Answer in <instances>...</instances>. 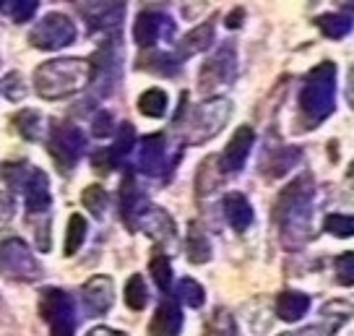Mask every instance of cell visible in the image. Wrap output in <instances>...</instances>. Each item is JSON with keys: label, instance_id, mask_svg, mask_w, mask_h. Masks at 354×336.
Returning a JSON list of instances; mask_svg holds the SVG:
<instances>
[{"label": "cell", "instance_id": "15", "mask_svg": "<svg viewBox=\"0 0 354 336\" xmlns=\"http://www.w3.org/2000/svg\"><path fill=\"white\" fill-rule=\"evenodd\" d=\"M149 209V201H146V196L141 193V188L136 185V178H133V172L125 175L120 185V216L125 227L136 232V227H138V219L144 216V212Z\"/></svg>", "mask_w": 354, "mask_h": 336}, {"label": "cell", "instance_id": "24", "mask_svg": "<svg viewBox=\"0 0 354 336\" xmlns=\"http://www.w3.org/2000/svg\"><path fill=\"white\" fill-rule=\"evenodd\" d=\"M318 29L331 39H342L352 32V13H323L315 19Z\"/></svg>", "mask_w": 354, "mask_h": 336}, {"label": "cell", "instance_id": "44", "mask_svg": "<svg viewBox=\"0 0 354 336\" xmlns=\"http://www.w3.org/2000/svg\"><path fill=\"white\" fill-rule=\"evenodd\" d=\"M13 209H16V203H13V196H11V193H6V191H0V222L11 219Z\"/></svg>", "mask_w": 354, "mask_h": 336}, {"label": "cell", "instance_id": "7", "mask_svg": "<svg viewBox=\"0 0 354 336\" xmlns=\"http://www.w3.org/2000/svg\"><path fill=\"white\" fill-rule=\"evenodd\" d=\"M237 76V53L232 42L224 45L201 66L198 71V91L203 94H216L224 86H230Z\"/></svg>", "mask_w": 354, "mask_h": 336}, {"label": "cell", "instance_id": "6", "mask_svg": "<svg viewBox=\"0 0 354 336\" xmlns=\"http://www.w3.org/2000/svg\"><path fill=\"white\" fill-rule=\"evenodd\" d=\"M39 313L50 326V336L76 334V305L68 292L57 287H47L39 295Z\"/></svg>", "mask_w": 354, "mask_h": 336}, {"label": "cell", "instance_id": "27", "mask_svg": "<svg viewBox=\"0 0 354 336\" xmlns=\"http://www.w3.org/2000/svg\"><path fill=\"white\" fill-rule=\"evenodd\" d=\"M32 172H34V167H29L26 162H6V165L0 167V178H3V183H6L11 191H24L29 178H32Z\"/></svg>", "mask_w": 354, "mask_h": 336}, {"label": "cell", "instance_id": "33", "mask_svg": "<svg viewBox=\"0 0 354 336\" xmlns=\"http://www.w3.org/2000/svg\"><path fill=\"white\" fill-rule=\"evenodd\" d=\"M177 297H180V303H185L188 308H203L206 303V290L201 287L196 279H190V277H183V279L177 281Z\"/></svg>", "mask_w": 354, "mask_h": 336}, {"label": "cell", "instance_id": "11", "mask_svg": "<svg viewBox=\"0 0 354 336\" xmlns=\"http://www.w3.org/2000/svg\"><path fill=\"white\" fill-rule=\"evenodd\" d=\"M81 303H84V313L88 318H100L112 308L115 303V281L107 274L91 277V279L81 287Z\"/></svg>", "mask_w": 354, "mask_h": 336}, {"label": "cell", "instance_id": "20", "mask_svg": "<svg viewBox=\"0 0 354 336\" xmlns=\"http://www.w3.org/2000/svg\"><path fill=\"white\" fill-rule=\"evenodd\" d=\"M221 206H224V216L234 232H245L253 224V206L243 193H227Z\"/></svg>", "mask_w": 354, "mask_h": 336}, {"label": "cell", "instance_id": "38", "mask_svg": "<svg viewBox=\"0 0 354 336\" xmlns=\"http://www.w3.org/2000/svg\"><path fill=\"white\" fill-rule=\"evenodd\" d=\"M81 201H84V206H86L94 216H102V214L107 212V201H110V198H107V193H104L102 185H88V188H84Z\"/></svg>", "mask_w": 354, "mask_h": 336}, {"label": "cell", "instance_id": "35", "mask_svg": "<svg viewBox=\"0 0 354 336\" xmlns=\"http://www.w3.org/2000/svg\"><path fill=\"white\" fill-rule=\"evenodd\" d=\"M125 305L131 308V310H144L146 305H149V290H146V281L144 277H138V274H133L128 284H125Z\"/></svg>", "mask_w": 354, "mask_h": 336}, {"label": "cell", "instance_id": "5", "mask_svg": "<svg viewBox=\"0 0 354 336\" xmlns=\"http://www.w3.org/2000/svg\"><path fill=\"white\" fill-rule=\"evenodd\" d=\"M0 277L13 281H37L42 277V263L21 237H8L0 243Z\"/></svg>", "mask_w": 354, "mask_h": 336}, {"label": "cell", "instance_id": "14", "mask_svg": "<svg viewBox=\"0 0 354 336\" xmlns=\"http://www.w3.org/2000/svg\"><path fill=\"white\" fill-rule=\"evenodd\" d=\"M253 144H255V131L250 125H243V128L230 138L224 154L219 157L224 175H234V172H240V169L245 167V162H248L250 151H253Z\"/></svg>", "mask_w": 354, "mask_h": 336}, {"label": "cell", "instance_id": "16", "mask_svg": "<svg viewBox=\"0 0 354 336\" xmlns=\"http://www.w3.org/2000/svg\"><path fill=\"white\" fill-rule=\"evenodd\" d=\"M24 193H26V214H29V219L50 214L53 193H50V180H47V175H44L42 169H34Z\"/></svg>", "mask_w": 354, "mask_h": 336}, {"label": "cell", "instance_id": "18", "mask_svg": "<svg viewBox=\"0 0 354 336\" xmlns=\"http://www.w3.org/2000/svg\"><path fill=\"white\" fill-rule=\"evenodd\" d=\"M136 230H141V232H146V235H151L154 240H159V243H169L172 235L177 232L172 216H169L165 209L151 206V203H149V209L144 212V216L138 219V227H136Z\"/></svg>", "mask_w": 354, "mask_h": 336}, {"label": "cell", "instance_id": "39", "mask_svg": "<svg viewBox=\"0 0 354 336\" xmlns=\"http://www.w3.org/2000/svg\"><path fill=\"white\" fill-rule=\"evenodd\" d=\"M206 336H237V331H234V321L230 318L227 310H219V308L214 310Z\"/></svg>", "mask_w": 354, "mask_h": 336}, {"label": "cell", "instance_id": "25", "mask_svg": "<svg viewBox=\"0 0 354 336\" xmlns=\"http://www.w3.org/2000/svg\"><path fill=\"white\" fill-rule=\"evenodd\" d=\"M299 162V149L289 146V149H279L271 154V159L266 162V178H279V175H287L289 169Z\"/></svg>", "mask_w": 354, "mask_h": 336}, {"label": "cell", "instance_id": "13", "mask_svg": "<svg viewBox=\"0 0 354 336\" xmlns=\"http://www.w3.org/2000/svg\"><path fill=\"white\" fill-rule=\"evenodd\" d=\"M81 16L86 19L88 32H118L122 16H125V3H81Z\"/></svg>", "mask_w": 354, "mask_h": 336}, {"label": "cell", "instance_id": "4", "mask_svg": "<svg viewBox=\"0 0 354 336\" xmlns=\"http://www.w3.org/2000/svg\"><path fill=\"white\" fill-rule=\"evenodd\" d=\"M230 118H232V102L216 97L201 102L190 110H180L175 115V128L185 136V144H206L230 123Z\"/></svg>", "mask_w": 354, "mask_h": 336}, {"label": "cell", "instance_id": "2", "mask_svg": "<svg viewBox=\"0 0 354 336\" xmlns=\"http://www.w3.org/2000/svg\"><path fill=\"white\" fill-rule=\"evenodd\" d=\"M91 84V63L84 57H55L34 71V89L42 100H66Z\"/></svg>", "mask_w": 354, "mask_h": 336}, {"label": "cell", "instance_id": "28", "mask_svg": "<svg viewBox=\"0 0 354 336\" xmlns=\"http://www.w3.org/2000/svg\"><path fill=\"white\" fill-rule=\"evenodd\" d=\"M138 66L144 68V71L162 73V76H175V73H180V63H177L175 55H169V53H146V55L138 60Z\"/></svg>", "mask_w": 354, "mask_h": 336}, {"label": "cell", "instance_id": "30", "mask_svg": "<svg viewBox=\"0 0 354 336\" xmlns=\"http://www.w3.org/2000/svg\"><path fill=\"white\" fill-rule=\"evenodd\" d=\"M86 232H88V224L84 219V214H73L71 219H68V232H66V256H76L81 245H84V240H86Z\"/></svg>", "mask_w": 354, "mask_h": 336}, {"label": "cell", "instance_id": "17", "mask_svg": "<svg viewBox=\"0 0 354 336\" xmlns=\"http://www.w3.org/2000/svg\"><path fill=\"white\" fill-rule=\"evenodd\" d=\"M214 37H216V32H214V19L206 24H198V26H193V29L177 42L172 55H175L177 63H183V60L193 57L196 53H203V50L214 47Z\"/></svg>", "mask_w": 354, "mask_h": 336}, {"label": "cell", "instance_id": "40", "mask_svg": "<svg viewBox=\"0 0 354 336\" xmlns=\"http://www.w3.org/2000/svg\"><path fill=\"white\" fill-rule=\"evenodd\" d=\"M0 94L8 97L11 102H21L26 97V84L21 81L19 73H11V76H6L0 81Z\"/></svg>", "mask_w": 354, "mask_h": 336}, {"label": "cell", "instance_id": "9", "mask_svg": "<svg viewBox=\"0 0 354 336\" xmlns=\"http://www.w3.org/2000/svg\"><path fill=\"white\" fill-rule=\"evenodd\" d=\"M73 39H76V26L66 13H47L29 32V45L37 50H63L73 45Z\"/></svg>", "mask_w": 354, "mask_h": 336}, {"label": "cell", "instance_id": "21", "mask_svg": "<svg viewBox=\"0 0 354 336\" xmlns=\"http://www.w3.org/2000/svg\"><path fill=\"white\" fill-rule=\"evenodd\" d=\"M308 310H310V297L305 292L287 290L277 297V313H279V318L287 321V324H295L299 318H305Z\"/></svg>", "mask_w": 354, "mask_h": 336}, {"label": "cell", "instance_id": "8", "mask_svg": "<svg viewBox=\"0 0 354 336\" xmlns=\"http://www.w3.org/2000/svg\"><path fill=\"white\" fill-rule=\"evenodd\" d=\"M47 149H50V157L57 165V169L63 175H68L78 165L81 151L86 149V136L81 133L73 123H55L50 131Z\"/></svg>", "mask_w": 354, "mask_h": 336}, {"label": "cell", "instance_id": "36", "mask_svg": "<svg viewBox=\"0 0 354 336\" xmlns=\"http://www.w3.org/2000/svg\"><path fill=\"white\" fill-rule=\"evenodd\" d=\"M323 230L333 237H352L354 216L352 214H328V216L323 219Z\"/></svg>", "mask_w": 354, "mask_h": 336}, {"label": "cell", "instance_id": "32", "mask_svg": "<svg viewBox=\"0 0 354 336\" xmlns=\"http://www.w3.org/2000/svg\"><path fill=\"white\" fill-rule=\"evenodd\" d=\"M37 6H39L37 0H0V11L16 24L32 21V16L37 13Z\"/></svg>", "mask_w": 354, "mask_h": 336}, {"label": "cell", "instance_id": "46", "mask_svg": "<svg viewBox=\"0 0 354 336\" xmlns=\"http://www.w3.org/2000/svg\"><path fill=\"white\" fill-rule=\"evenodd\" d=\"M86 336H125L122 331H115V328H107V326H97V328H91Z\"/></svg>", "mask_w": 354, "mask_h": 336}, {"label": "cell", "instance_id": "31", "mask_svg": "<svg viewBox=\"0 0 354 336\" xmlns=\"http://www.w3.org/2000/svg\"><path fill=\"white\" fill-rule=\"evenodd\" d=\"M346 321H349V315H326L321 324L305 326L299 331H289V334H281V336H333Z\"/></svg>", "mask_w": 354, "mask_h": 336}, {"label": "cell", "instance_id": "43", "mask_svg": "<svg viewBox=\"0 0 354 336\" xmlns=\"http://www.w3.org/2000/svg\"><path fill=\"white\" fill-rule=\"evenodd\" d=\"M352 266H354V253H344L336 261V277H339V284H344V287H352L354 284Z\"/></svg>", "mask_w": 354, "mask_h": 336}, {"label": "cell", "instance_id": "12", "mask_svg": "<svg viewBox=\"0 0 354 336\" xmlns=\"http://www.w3.org/2000/svg\"><path fill=\"white\" fill-rule=\"evenodd\" d=\"M177 162H167V138L165 133H151L141 141V151H138V169L144 175H162V172H172Z\"/></svg>", "mask_w": 354, "mask_h": 336}, {"label": "cell", "instance_id": "45", "mask_svg": "<svg viewBox=\"0 0 354 336\" xmlns=\"http://www.w3.org/2000/svg\"><path fill=\"white\" fill-rule=\"evenodd\" d=\"M243 19H245V11H243V8H234V11L230 13V16H227V26H230V29H237V26L243 24Z\"/></svg>", "mask_w": 354, "mask_h": 336}, {"label": "cell", "instance_id": "29", "mask_svg": "<svg viewBox=\"0 0 354 336\" xmlns=\"http://www.w3.org/2000/svg\"><path fill=\"white\" fill-rule=\"evenodd\" d=\"M13 125H16V131H19L26 141H39V138H42V115L37 110L16 112Z\"/></svg>", "mask_w": 354, "mask_h": 336}, {"label": "cell", "instance_id": "26", "mask_svg": "<svg viewBox=\"0 0 354 336\" xmlns=\"http://www.w3.org/2000/svg\"><path fill=\"white\" fill-rule=\"evenodd\" d=\"M167 107H169V97L165 89H146L138 97V110L146 118H165Z\"/></svg>", "mask_w": 354, "mask_h": 336}, {"label": "cell", "instance_id": "41", "mask_svg": "<svg viewBox=\"0 0 354 336\" xmlns=\"http://www.w3.org/2000/svg\"><path fill=\"white\" fill-rule=\"evenodd\" d=\"M91 167L97 169L100 175H110L115 167H120V159L112 154L110 146H107V149H97V151L91 154Z\"/></svg>", "mask_w": 354, "mask_h": 336}, {"label": "cell", "instance_id": "10", "mask_svg": "<svg viewBox=\"0 0 354 336\" xmlns=\"http://www.w3.org/2000/svg\"><path fill=\"white\" fill-rule=\"evenodd\" d=\"M175 37V21L162 11H144L136 16L133 24V39L136 45L144 47L146 53H151L162 42H172Z\"/></svg>", "mask_w": 354, "mask_h": 336}, {"label": "cell", "instance_id": "42", "mask_svg": "<svg viewBox=\"0 0 354 336\" xmlns=\"http://www.w3.org/2000/svg\"><path fill=\"white\" fill-rule=\"evenodd\" d=\"M91 131L97 138H107V136L115 131V120H112V112L110 110H100L94 118H91Z\"/></svg>", "mask_w": 354, "mask_h": 336}, {"label": "cell", "instance_id": "22", "mask_svg": "<svg viewBox=\"0 0 354 336\" xmlns=\"http://www.w3.org/2000/svg\"><path fill=\"white\" fill-rule=\"evenodd\" d=\"M224 169H221L219 157H206L201 162L198 172H196V193L198 196H211L219 191V185L224 183Z\"/></svg>", "mask_w": 354, "mask_h": 336}, {"label": "cell", "instance_id": "34", "mask_svg": "<svg viewBox=\"0 0 354 336\" xmlns=\"http://www.w3.org/2000/svg\"><path fill=\"white\" fill-rule=\"evenodd\" d=\"M149 271H151V277H154L159 290L162 292L172 290V263H169V258H167L162 250H154L151 263H149Z\"/></svg>", "mask_w": 354, "mask_h": 336}, {"label": "cell", "instance_id": "19", "mask_svg": "<svg viewBox=\"0 0 354 336\" xmlns=\"http://www.w3.org/2000/svg\"><path fill=\"white\" fill-rule=\"evenodd\" d=\"M180 331H183V310L177 303L165 300L149 324V336H180Z\"/></svg>", "mask_w": 354, "mask_h": 336}, {"label": "cell", "instance_id": "23", "mask_svg": "<svg viewBox=\"0 0 354 336\" xmlns=\"http://www.w3.org/2000/svg\"><path fill=\"white\" fill-rule=\"evenodd\" d=\"M185 253H188L190 263H209L214 256L211 240L206 235V230L198 222H190L188 227V240H185Z\"/></svg>", "mask_w": 354, "mask_h": 336}, {"label": "cell", "instance_id": "3", "mask_svg": "<svg viewBox=\"0 0 354 336\" xmlns=\"http://www.w3.org/2000/svg\"><path fill=\"white\" fill-rule=\"evenodd\" d=\"M336 107V66L326 60L310 71L299 91V110L310 128L323 123Z\"/></svg>", "mask_w": 354, "mask_h": 336}, {"label": "cell", "instance_id": "1", "mask_svg": "<svg viewBox=\"0 0 354 336\" xmlns=\"http://www.w3.org/2000/svg\"><path fill=\"white\" fill-rule=\"evenodd\" d=\"M313 198H315V185L308 172H302L289 183L277 198V222L281 232V245L287 250L299 248L313 237Z\"/></svg>", "mask_w": 354, "mask_h": 336}, {"label": "cell", "instance_id": "37", "mask_svg": "<svg viewBox=\"0 0 354 336\" xmlns=\"http://www.w3.org/2000/svg\"><path fill=\"white\" fill-rule=\"evenodd\" d=\"M133 146H136V131L131 123H122L120 131H115V144L110 146V151L122 162L133 151Z\"/></svg>", "mask_w": 354, "mask_h": 336}]
</instances>
